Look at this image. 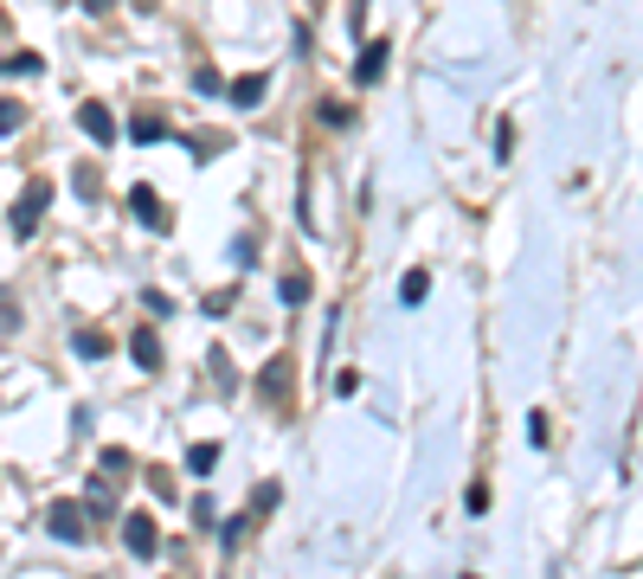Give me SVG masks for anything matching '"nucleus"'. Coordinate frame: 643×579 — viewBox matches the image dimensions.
<instances>
[{"label":"nucleus","instance_id":"1a4fd4ad","mask_svg":"<svg viewBox=\"0 0 643 579\" xmlns=\"http://www.w3.org/2000/svg\"><path fill=\"white\" fill-rule=\"evenodd\" d=\"M129 136H136V142H161V136H168V122H161V116H136V122H129Z\"/></svg>","mask_w":643,"mask_h":579},{"label":"nucleus","instance_id":"f8f14e48","mask_svg":"<svg viewBox=\"0 0 643 579\" xmlns=\"http://www.w3.org/2000/svg\"><path fill=\"white\" fill-rule=\"evenodd\" d=\"M303 297H309V283H303V270H290V277H283V303L297 309V303H303Z\"/></svg>","mask_w":643,"mask_h":579},{"label":"nucleus","instance_id":"f257e3e1","mask_svg":"<svg viewBox=\"0 0 643 579\" xmlns=\"http://www.w3.org/2000/svg\"><path fill=\"white\" fill-rule=\"evenodd\" d=\"M45 200H52V187H45V181H33V187L20 193V206H13V232H20V238H26V232L39 226V213H45Z\"/></svg>","mask_w":643,"mask_h":579},{"label":"nucleus","instance_id":"4468645a","mask_svg":"<svg viewBox=\"0 0 643 579\" xmlns=\"http://www.w3.org/2000/svg\"><path fill=\"white\" fill-rule=\"evenodd\" d=\"M20 116H26L20 104H0V129H20Z\"/></svg>","mask_w":643,"mask_h":579},{"label":"nucleus","instance_id":"9d476101","mask_svg":"<svg viewBox=\"0 0 643 579\" xmlns=\"http://www.w3.org/2000/svg\"><path fill=\"white\" fill-rule=\"evenodd\" d=\"M425 290H431V277H425V270H406V283H399V303H425Z\"/></svg>","mask_w":643,"mask_h":579},{"label":"nucleus","instance_id":"20e7f679","mask_svg":"<svg viewBox=\"0 0 643 579\" xmlns=\"http://www.w3.org/2000/svg\"><path fill=\"white\" fill-rule=\"evenodd\" d=\"M45 528L58 540H84V515H77V502H52V515H45Z\"/></svg>","mask_w":643,"mask_h":579},{"label":"nucleus","instance_id":"39448f33","mask_svg":"<svg viewBox=\"0 0 643 579\" xmlns=\"http://www.w3.org/2000/svg\"><path fill=\"white\" fill-rule=\"evenodd\" d=\"M265 90H270V77H265V72H258V77H232V104H245V110H251V104H258Z\"/></svg>","mask_w":643,"mask_h":579},{"label":"nucleus","instance_id":"7ed1b4c3","mask_svg":"<svg viewBox=\"0 0 643 579\" xmlns=\"http://www.w3.org/2000/svg\"><path fill=\"white\" fill-rule=\"evenodd\" d=\"M77 122H84V136H90V142H104V149L116 142V116L104 110V104H84V110H77Z\"/></svg>","mask_w":643,"mask_h":579},{"label":"nucleus","instance_id":"423d86ee","mask_svg":"<svg viewBox=\"0 0 643 579\" xmlns=\"http://www.w3.org/2000/svg\"><path fill=\"white\" fill-rule=\"evenodd\" d=\"M379 72H386V45H367V52L354 58V77H361V84H374Z\"/></svg>","mask_w":643,"mask_h":579},{"label":"nucleus","instance_id":"9b49d317","mask_svg":"<svg viewBox=\"0 0 643 579\" xmlns=\"http://www.w3.org/2000/svg\"><path fill=\"white\" fill-rule=\"evenodd\" d=\"M154 361H161V347H154V335L142 329V335H136V367H154Z\"/></svg>","mask_w":643,"mask_h":579},{"label":"nucleus","instance_id":"0eeeda50","mask_svg":"<svg viewBox=\"0 0 643 579\" xmlns=\"http://www.w3.org/2000/svg\"><path fill=\"white\" fill-rule=\"evenodd\" d=\"M129 206H136V219H142V226H161V200H154V187H136V193H129Z\"/></svg>","mask_w":643,"mask_h":579},{"label":"nucleus","instance_id":"6e6552de","mask_svg":"<svg viewBox=\"0 0 643 579\" xmlns=\"http://www.w3.org/2000/svg\"><path fill=\"white\" fill-rule=\"evenodd\" d=\"M213 463H219V444H193V451H187L193 476H213Z\"/></svg>","mask_w":643,"mask_h":579},{"label":"nucleus","instance_id":"ddd939ff","mask_svg":"<svg viewBox=\"0 0 643 579\" xmlns=\"http://www.w3.org/2000/svg\"><path fill=\"white\" fill-rule=\"evenodd\" d=\"M283 380H290V361H270L265 367V393H283Z\"/></svg>","mask_w":643,"mask_h":579},{"label":"nucleus","instance_id":"f03ea898","mask_svg":"<svg viewBox=\"0 0 643 579\" xmlns=\"http://www.w3.org/2000/svg\"><path fill=\"white\" fill-rule=\"evenodd\" d=\"M122 540H129V554H142V560H149L154 547H161V535H154V522L142 515V508H136V515L122 522Z\"/></svg>","mask_w":643,"mask_h":579}]
</instances>
